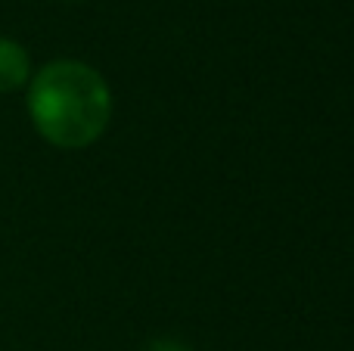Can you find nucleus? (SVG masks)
Here are the masks:
<instances>
[{"instance_id": "f257e3e1", "label": "nucleus", "mask_w": 354, "mask_h": 351, "mask_svg": "<svg viewBox=\"0 0 354 351\" xmlns=\"http://www.w3.org/2000/svg\"><path fill=\"white\" fill-rule=\"evenodd\" d=\"M25 106L50 146L87 149L112 122V87L87 62L53 59L31 75Z\"/></svg>"}, {"instance_id": "f03ea898", "label": "nucleus", "mask_w": 354, "mask_h": 351, "mask_svg": "<svg viewBox=\"0 0 354 351\" xmlns=\"http://www.w3.org/2000/svg\"><path fill=\"white\" fill-rule=\"evenodd\" d=\"M31 56L19 41L0 35V93H12L28 87L31 81Z\"/></svg>"}, {"instance_id": "7ed1b4c3", "label": "nucleus", "mask_w": 354, "mask_h": 351, "mask_svg": "<svg viewBox=\"0 0 354 351\" xmlns=\"http://www.w3.org/2000/svg\"><path fill=\"white\" fill-rule=\"evenodd\" d=\"M147 351H189V345H183L177 339H156V342H149Z\"/></svg>"}]
</instances>
